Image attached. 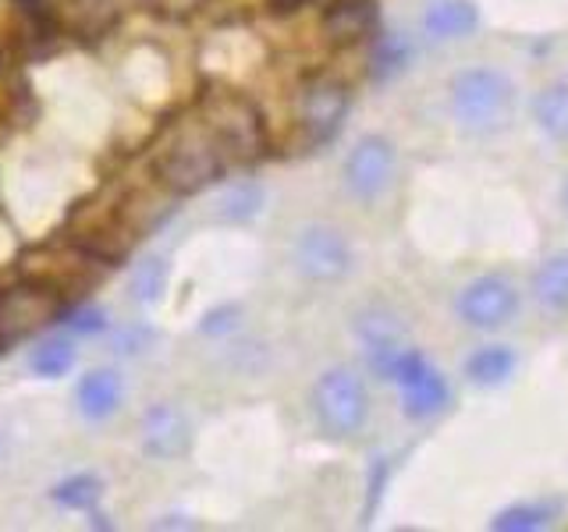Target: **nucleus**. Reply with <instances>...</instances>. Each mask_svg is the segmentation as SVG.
<instances>
[{
	"label": "nucleus",
	"instance_id": "f257e3e1",
	"mask_svg": "<svg viewBox=\"0 0 568 532\" xmlns=\"http://www.w3.org/2000/svg\"><path fill=\"white\" fill-rule=\"evenodd\" d=\"M224 167L227 156L200 117L178 124L153 153V182L171 195H192L206 188L213 177H221Z\"/></svg>",
	"mask_w": 568,
	"mask_h": 532
},
{
	"label": "nucleus",
	"instance_id": "f03ea898",
	"mask_svg": "<svg viewBox=\"0 0 568 532\" xmlns=\"http://www.w3.org/2000/svg\"><path fill=\"white\" fill-rule=\"evenodd\" d=\"M22 277L68 301L75 295L93 291L97 284L106 277V263L97 259L93 253H85V248L75 245L71 238H64L58 245H43V248L26 253L22 256Z\"/></svg>",
	"mask_w": 568,
	"mask_h": 532
},
{
	"label": "nucleus",
	"instance_id": "7ed1b4c3",
	"mask_svg": "<svg viewBox=\"0 0 568 532\" xmlns=\"http://www.w3.org/2000/svg\"><path fill=\"white\" fill-rule=\"evenodd\" d=\"M200 121L210 129V135L217 139L227 164L231 160H235V164H248V160H256L266 150L263 117L242 93H231V89L206 93L200 106Z\"/></svg>",
	"mask_w": 568,
	"mask_h": 532
},
{
	"label": "nucleus",
	"instance_id": "20e7f679",
	"mask_svg": "<svg viewBox=\"0 0 568 532\" xmlns=\"http://www.w3.org/2000/svg\"><path fill=\"white\" fill-rule=\"evenodd\" d=\"M515 89L497 68H466L452 79V114L466 132H494L511 114Z\"/></svg>",
	"mask_w": 568,
	"mask_h": 532
},
{
	"label": "nucleus",
	"instance_id": "39448f33",
	"mask_svg": "<svg viewBox=\"0 0 568 532\" xmlns=\"http://www.w3.org/2000/svg\"><path fill=\"white\" fill-rule=\"evenodd\" d=\"M64 238H71L75 245H82L85 253H93L97 259L111 266L132 253L139 231L129 224V217H124L121 200H103V195H97V200L82 203L75 213H71Z\"/></svg>",
	"mask_w": 568,
	"mask_h": 532
},
{
	"label": "nucleus",
	"instance_id": "423d86ee",
	"mask_svg": "<svg viewBox=\"0 0 568 532\" xmlns=\"http://www.w3.org/2000/svg\"><path fill=\"white\" fill-rule=\"evenodd\" d=\"M313 408H316L320 426H324L331 437L359 433L369 419V395H366L363 377L348 366L327 369L313 387Z\"/></svg>",
	"mask_w": 568,
	"mask_h": 532
},
{
	"label": "nucleus",
	"instance_id": "0eeeda50",
	"mask_svg": "<svg viewBox=\"0 0 568 532\" xmlns=\"http://www.w3.org/2000/svg\"><path fill=\"white\" fill-rule=\"evenodd\" d=\"M14 4L29 22L71 40H100L121 11V0H14Z\"/></svg>",
	"mask_w": 568,
	"mask_h": 532
},
{
	"label": "nucleus",
	"instance_id": "6e6552de",
	"mask_svg": "<svg viewBox=\"0 0 568 532\" xmlns=\"http://www.w3.org/2000/svg\"><path fill=\"white\" fill-rule=\"evenodd\" d=\"M61 309H64V298H58L32 280L0 288V348L43 330L47 324H53V319L61 316Z\"/></svg>",
	"mask_w": 568,
	"mask_h": 532
},
{
	"label": "nucleus",
	"instance_id": "1a4fd4ad",
	"mask_svg": "<svg viewBox=\"0 0 568 532\" xmlns=\"http://www.w3.org/2000/svg\"><path fill=\"white\" fill-rule=\"evenodd\" d=\"M458 319L473 330H501L519 313V291L501 274H484L458 291Z\"/></svg>",
	"mask_w": 568,
	"mask_h": 532
},
{
	"label": "nucleus",
	"instance_id": "9d476101",
	"mask_svg": "<svg viewBox=\"0 0 568 532\" xmlns=\"http://www.w3.org/2000/svg\"><path fill=\"white\" fill-rule=\"evenodd\" d=\"M345 114H348V89L342 82L313 79L302 85L295 117H298V132L306 146H324L327 139H334Z\"/></svg>",
	"mask_w": 568,
	"mask_h": 532
},
{
	"label": "nucleus",
	"instance_id": "9b49d317",
	"mask_svg": "<svg viewBox=\"0 0 568 532\" xmlns=\"http://www.w3.org/2000/svg\"><path fill=\"white\" fill-rule=\"evenodd\" d=\"M295 266L316 284H334L352 270V245L337 227L313 224L295 238Z\"/></svg>",
	"mask_w": 568,
	"mask_h": 532
},
{
	"label": "nucleus",
	"instance_id": "f8f14e48",
	"mask_svg": "<svg viewBox=\"0 0 568 532\" xmlns=\"http://www.w3.org/2000/svg\"><path fill=\"white\" fill-rule=\"evenodd\" d=\"M395 174V146L390 139L369 132L345 156V185L355 200H377Z\"/></svg>",
	"mask_w": 568,
	"mask_h": 532
},
{
	"label": "nucleus",
	"instance_id": "ddd939ff",
	"mask_svg": "<svg viewBox=\"0 0 568 532\" xmlns=\"http://www.w3.org/2000/svg\"><path fill=\"white\" fill-rule=\"evenodd\" d=\"M395 383L402 387V401L405 412L413 419L437 416L444 405H448V383H444L440 372L423 359L416 348H405L398 369H395Z\"/></svg>",
	"mask_w": 568,
	"mask_h": 532
},
{
	"label": "nucleus",
	"instance_id": "4468645a",
	"mask_svg": "<svg viewBox=\"0 0 568 532\" xmlns=\"http://www.w3.org/2000/svg\"><path fill=\"white\" fill-rule=\"evenodd\" d=\"M381 25L377 0H331L324 8V40L331 47H355Z\"/></svg>",
	"mask_w": 568,
	"mask_h": 532
},
{
	"label": "nucleus",
	"instance_id": "2eb2a0df",
	"mask_svg": "<svg viewBox=\"0 0 568 532\" xmlns=\"http://www.w3.org/2000/svg\"><path fill=\"white\" fill-rule=\"evenodd\" d=\"M142 448H146L153 458H178L185 454L192 430H189V419L178 412L174 405H156L142 416Z\"/></svg>",
	"mask_w": 568,
	"mask_h": 532
},
{
	"label": "nucleus",
	"instance_id": "dca6fc26",
	"mask_svg": "<svg viewBox=\"0 0 568 532\" xmlns=\"http://www.w3.org/2000/svg\"><path fill=\"white\" fill-rule=\"evenodd\" d=\"M124 398V383L114 369H93L85 372L79 390H75V401H79V412L93 422H103L118 412V405Z\"/></svg>",
	"mask_w": 568,
	"mask_h": 532
},
{
	"label": "nucleus",
	"instance_id": "f3484780",
	"mask_svg": "<svg viewBox=\"0 0 568 532\" xmlns=\"http://www.w3.org/2000/svg\"><path fill=\"white\" fill-rule=\"evenodd\" d=\"M479 25L476 0H430V8L423 14V29L434 40H466Z\"/></svg>",
	"mask_w": 568,
	"mask_h": 532
},
{
	"label": "nucleus",
	"instance_id": "a211bd4d",
	"mask_svg": "<svg viewBox=\"0 0 568 532\" xmlns=\"http://www.w3.org/2000/svg\"><path fill=\"white\" fill-rule=\"evenodd\" d=\"M532 298L550 313H568V253H555L537 266Z\"/></svg>",
	"mask_w": 568,
	"mask_h": 532
},
{
	"label": "nucleus",
	"instance_id": "6ab92c4d",
	"mask_svg": "<svg viewBox=\"0 0 568 532\" xmlns=\"http://www.w3.org/2000/svg\"><path fill=\"white\" fill-rule=\"evenodd\" d=\"M532 121L555 142H568V85L550 82L532 96Z\"/></svg>",
	"mask_w": 568,
	"mask_h": 532
},
{
	"label": "nucleus",
	"instance_id": "aec40b11",
	"mask_svg": "<svg viewBox=\"0 0 568 532\" xmlns=\"http://www.w3.org/2000/svg\"><path fill=\"white\" fill-rule=\"evenodd\" d=\"M515 372V351L508 345H484L466 359V377L476 387H501Z\"/></svg>",
	"mask_w": 568,
	"mask_h": 532
},
{
	"label": "nucleus",
	"instance_id": "412c9836",
	"mask_svg": "<svg viewBox=\"0 0 568 532\" xmlns=\"http://www.w3.org/2000/svg\"><path fill=\"white\" fill-rule=\"evenodd\" d=\"M561 504L555 501H523V504H511L505 511L494 514L490 529H501V532H532V529H544L558 519Z\"/></svg>",
	"mask_w": 568,
	"mask_h": 532
},
{
	"label": "nucleus",
	"instance_id": "4be33fe9",
	"mask_svg": "<svg viewBox=\"0 0 568 532\" xmlns=\"http://www.w3.org/2000/svg\"><path fill=\"white\" fill-rule=\"evenodd\" d=\"M263 200H266V195H263V188L256 182H239V185L224 188V195L217 200V213H221V221H227V224H245L263 209Z\"/></svg>",
	"mask_w": 568,
	"mask_h": 532
},
{
	"label": "nucleus",
	"instance_id": "5701e85b",
	"mask_svg": "<svg viewBox=\"0 0 568 532\" xmlns=\"http://www.w3.org/2000/svg\"><path fill=\"white\" fill-rule=\"evenodd\" d=\"M29 369L36 372V377H43V380H61V377H68L71 369H75V348H71V341H64V337L43 341L29 355Z\"/></svg>",
	"mask_w": 568,
	"mask_h": 532
},
{
	"label": "nucleus",
	"instance_id": "b1692460",
	"mask_svg": "<svg viewBox=\"0 0 568 532\" xmlns=\"http://www.w3.org/2000/svg\"><path fill=\"white\" fill-rule=\"evenodd\" d=\"M408 61H413V47L405 43V35L387 32L384 40L377 43V50H373L369 71H373V79H377V82H390L408 68Z\"/></svg>",
	"mask_w": 568,
	"mask_h": 532
},
{
	"label": "nucleus",
	"instance_id": "393cba45",
	"mask_svg": "<svg viewBox=\"0 0 568 532\" xmlns=\"http://www.w3.org/2000/svg\"><path fill=\"white\" fill-rule=\"evenodd\" d=\"M168 291V263L160 256H150L135 266L132 274V298L142 301V306H153Z\"/></svg>",
	"mask_w": 568,
	"mask_h": 532
},
{
	"label": "nucleus",
	"instance_id": "a878e982",
	"mask_svg": "<svg viewBox=\"0 0 568 532\" xmlns=\"http://www.w3.org/2000/svg\"><path fill=\"white\" fill-rule=\"evenodd\" d=\"M53 501L71 511H89L100 501V479L97 475H71L53 490Z\"/></svg>",
	"mask_w": 568,
	"mask_h": 532
},
{
	"label": "nucleus",
	"instance_id": "bb28decb",
	"mask_svg": "<svg viewBox=\"0 0 568 532\" xmlns=\"http://www.w3.org/2000/svg\"><path fill=\"white\" fill-rule=\"evenodd\" d=\"M106 327V316L103 309H79L68 316V330L71 334H100Z\"/></svg>",
	"mask_w": 568,
	"mask_h": 532
},
{
	"label": "nucleus",
	"instance_id": "cd10ccee",
	"mask_svg": "<svg viewBox=\"0 0 568 532\" xmlns=\"http://www.w3.org/2000/svg\"><path fill=\"white\" fill-rule=\"evenodd\" d=\"M150 8H156L160 14H168V18H185L192 11H200L206 0H146Z\"/></svg>",
	"mask_w": 568,
	"mask_h": 532
},
{
	"label": "nucleus",
	"instance_id": "c85d7f7f",
	"mask_svg": "<svg viewBox=\"0 0 568 532\" xmlns=\"http://www.w3.org/2000/svg\"><path fill=\"white\" fill-rule=\"evenodd\" d=\"M231 309H221V313H213L210 316V324H203V330H210V334H221V330H227L231 327V319H224Z\"/></svg>",
	"mask_w": 568,
	"mask_h": 532
},
{
	"label": "nucleus",
	"instance_id": "c756f323",
	"mask_svg": "<svg viewBox=\"0 0 568 532\" xmlns=\"http://www.w3.org/2000/svg\"><path fill=\"white\" fill-rule=\"evenodd\" d=\"M310 0H271V8L277 11V14H295L298 8H306Z\"/></svg>",
	"mask_w": 568,
	"mask_h": 532
},
{
	"label": "nucleus",
	"instance_id": "7c9ffc66",
	"mask_svg": "<svg viewBox=\"0 0 568 532\" xmlns=\"http://www.w3.org/2000/svg\"><path fill=\"white\" fill-rule=\"evenodd\" d=\"M561 206H565V213H568V177H565V185H561Z\"/></svg>",
	"mask_w": 568,
	"mask_h": 532
}]
</instances>
